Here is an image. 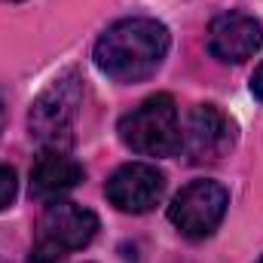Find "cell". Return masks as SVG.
<instances>
[{
    "label": "cell",
    "mask_w": 263,
    "mask_h": 263,
    "mask_svg": "<svg viewBox=\"0 0 263 263\" xmlns=\"http://www.w3.org/2000/svg\"><path fill=\"white\" fill-rule=\"evenodd\" d=\"M227 205H230V193L217 181H193L172 199L168 220L181 230V236L205 239L220 227Z\"/></svg>",
    "instance_id": "277c9868"
},
{
    "label": "cell",
    "mask_w": 263,
    "mask_h": 263,
    "mask_svg": "<svg viewBox=\"0 0 263 263\" xmlns=\"http://www.w3.org/2000/svg\"><path fill=\"white\" fill-rule=\"evenodd\" d=\"M260 263H263V260H260Z\"/></svg>",
    "instance_id": "5bb4252c"
},
{
    "label": "cell",
    "mask_w": 263,
    "mask_h": 263,
    "mask_svg": "<svg viewBox=\"0 0 263 263\" xmlns=\"http://www.w3.org/2000/svg\"><path fill=\"white\" fill-rule=\"evenodd\" d=\"M251 92L263 101V62H260V67L254 70V77H251Z\"/></svg>",
    "instance_id": "7c38bea8"
},
{
    "label": "cell",
    "mask_w": 263,
    "mask_h": 263,
    "mask_svg": "<svg viewBox=\"0 0 263 263\" xmlns=\"http://www.w3.org/2000/svg\"><path fill=\"white\" fill-rule=\"evenodd\" d=\"M236 144V126L233 120L214 107V104H196L190 110L187 132H184V150L190 156V162H220Z\"/></svg>",
    "instance_id": "5b68a950"
},
{
    "label": "cell",
    "mask_w": 263,
    "mask_h": 263,
    "mask_svg": "<svg viewBox=\"0 0 263 263\" xmlns=\"http://www.w3.org/2000/svg\"><path fill=\"white\" fill-rule=\"evenodd\" d=\"M80 104H83V83H80L77 70H67L62 77H55L40 92V98L31 104V117H28L31 138L59 150L62 144L70 141Z\"/></svg>",
    "instance_id": "3957f363"
},
{
    "label": "cell",
    "mask_w": 263,
    "mask_h": 263,
    "mask_svg": "<svg viewBox=\"0 0 263 263\" xmlns=\"http://www.w3.org/2000/svg\"><path fill=\"white\" fill-rule=\"evenodd\" d=\"M120 138L135 153L175 156L184 144L175 98L159 92V95H150L147 101H141L132 114H126L120 120Z\"/></svg>",
    "instance_id": "7a4b0ae2"
},
{
    "label": "cell",
    "mask_w": 263,
    "mask_h": 263,
    "mask_svg": "<svg viewBox=\"0 0 263 263\" xmlns=\"http://www.w3.org/2000/svg\"><path fill=\"white\" fill-rule=\"evenodd\" d=\"M3 123H6V101H3V92H0V132H3Z\"/></svg>",
    "instance_id": "4fadbf2b"
},
{
    "label": "cell",
    "mask_w": 263,
    "mask_h": 263,
    "mask_svg": "<svg viewBox=\"0 0 263 263\" xmlns=\"http://www.w3.org/2000/svg\"><path fill=\"white\" fill-rule=\"evenodd\" d=\"M168 28L156 18H123L95 43V65L117 83H141L156 73L168 52Z\"/></svg>",
    "instance_id": "6da1fadb"
},
{
    "label": "cell",
    "mask_w": 263,
    "mask_h": 263,
    "mask_svg": "<svg viewBox=\"0 0 263 263\" xmlns=\"http://www.w3.org/2000/svg\"><path fill=\"white\" fill-rule=\"evenodd\" d=\"M104 193H107V199L120 211L144 214V211H150L162 199V193H165V175L156 172L147 162H129V165H123V168H117L110 175Z\"/></svg>",
    "instance_id": "8992f818"
},
{
    "label": "cell",
    "mask_w": 263,
    "mask_h": 263,
    "mask_svg": "<svg viewBox=\"0 0 263 263\" xmlns=\"http://www.w3.org/2000/svg\"><path fill=\"white\" fill-rule=\"evenodd\" d=\"M83 181V165L77 159H70L65 150L46 147L37 162L31 165V196L37 199H59L67 190H73Z\"/></svg>",
    "instance_id": "9c48e42d"
},
{
    "label": "cell",
    "mask_w": 263,
    "mask_h": 263,
    "mask_svg": "<svg viewBox=\"0 0 263 263\" xmlns=\"http://www.w3.org/2000/svg\"><path fill=\"white\" fill-rule=\"evenodd\" d=\"M18 193V181H15V172L9 165H0V211L6 205H12V199Z\"/></svg>",
    "instance_id": "8fae6325"
},
{
    "label": "cell",
    "mask_w": 263,
    "mask_h": 263,
    "mask_svg": "<svg viewBox=\"0 0 263 263\" xmlns=\"http://www.w3.org/2000/svg\"><path fill=\"white\" fill-rule=\"evenodd\" d=\"M62 260H65V251H62L59 245L46 242V239H40L37 248H34L31 257H28V263H62Z\"/></svg>",
    "instance_id": "30bf717a"
},
{
    "label": "cell",
    "mask_w": 263,
    "mask_h": 263,
    "mask_svg": "<svg viewBox=\"0 0 263 263\" xmlns=\"http://www.w3.org/2000/svg\"><path fill=\"white\" fill-rule=\"evenodd\" d=\"M98 233V217L95 211L65 202V199H52L40 217V239L59 245L62 251H77L86 248Z\"/></svg>",
    "instance_id": "ba28073f"
},
{
    "label": "cell",
    "mask_w": 263,
    "mask_h": 263,
    "mask_svg": "<svg viewBox=\"0 0 263 263\" xmlns=\"http://www.w3.org/2000/svg\"><path fill=\"white\" fill-rule=\"evenodd\" d=\"M263 46V25L245 12H223L208 28V52L220 62H248Z\"/></svg>",
    "instance_id": "52a82bcc"
}]
</instances>
